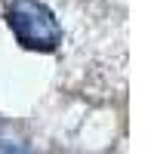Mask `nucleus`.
Listing matches in <instances>:
<instances>
[{
	"instance_id": "obj_1",
	"label": "nucleus",
	"mask_w": 154,
	"mask_h": 154,
	"mask_svg": "<svg viewBox=\"0 0 154 154\" xmlns=\"http://www.w3.org/2000/svg\"><path fill=\"white\" fill-rule=\"evenodd\" d=\"M6 25L31 53H53L62 43V25L56 12L40 0H12L6 9Z\"/></svg>"
}]
</instances>
